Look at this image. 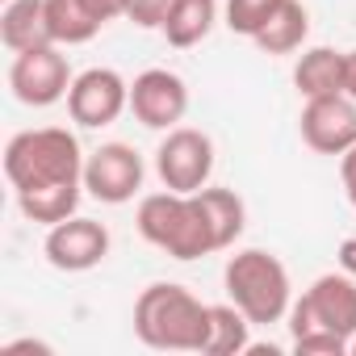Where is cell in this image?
Wrapping results in <instances>:
<instances>
[{
  "instance_id": "cell-1",
  "label": "cell",
  "mask_w": 356,
  "mask_h": 356,
  "mask_svg": "<svg viewBox=\"0 0 356 356\" xmlns=\"http://www.w3.org/2000/svg\"><path fill=\"white\" fill-rule=\"evenodd\" d=\"M134 335L155 352H206L210 306L176 281H155L134 302Z\"/></svg>"
},
{
  "instance_id": "cell-2",
  "label": "cell",
  "mask_w": 356,
  "mask_h": 356,
  "mask_svg": "<svg viewBox=\"0 0 356 356\" xmlns=\"http://www.w3.org/2000/svg\"><path fill=\"white\" fill-rule=\"evenodd\" d=\"M84 151L67 126H34L9 138L5 176L13 193L51 189V185H84Z\"/></svg>"
},
{
  "instance_id": "cell-3",
  "label": "cell",
  "mask_w": 356,
  "mask_h": 356,
  "mask_svg": "<svg viewBox=\"0 0 356 356\" xmlns=\"http://www.w3.org/2000/svg\"><path fill=\"white\" fill-rule=\"evenodd\" d=\"M134 227L138 235L168 252L172 260H202V256H214V235H210V222L202 214V202L197 193H151L138 202V214H134Z\"/></svg>"
},
{
  "instance_id": "cell-4",
  "label": "cell",
  "mask_w": 356,
  "mask_h": 356,
  "mask_svg": "<svg viewBox=\"0 0 356 356\" xmlns=\"http://www.w3.org/2000/svg\"><path fill=\"white\" fill-rule=\"evenodd\" d=\"M222 285H227V298L256 323V327H268V323H281L289 318V306H293V281H289V268L264 252V248H243L227 260L222 268Z\"/></svg>"
},
{
  "instance_id": "cell-5",
  "label": "cell",
  "mask_w": 356,
  "mask_h": 356,
  "mask_svg": "<svg viewBox=\"0 0 356 356\" xmlns=\"http://www.w3.org/2000/svg\"><path fill=\"white\" fill-rule=\"evenodd\" d=\"M306 331H335L343 339L356 335V277L352 273H323L310 289L289 306V339Z\"/></svg>"
},
{
  "instance_id": "cell-6",
  "label": "cell",
  "mask_w": 356,
  "mask_h": 356,
  "mask_svg": "<svg viewBox=\"0 0 356 356\" xmlns=\"http://www.w3.org/2000/svg\"><path fill=\"white\" fill-rule=\"evenodd\" d=\"M155 176L172 193H197L214 176V138L197 126H172L155 147Z\"/></svg>"
},
{
  "instance_id": "cell-7",
  "label": "cell",
  "mask_w": 356,
  "mask_h": 356,
  "mask_svg": "<svg viewBox=\"0 0 356 356\" xmlns=\"http://www.w3.org/2000/svg\"><path fill=\"white\" fill-rule=\"evenodd\" d=\"M147 181V163L130 143H101L84 159V193L101 206H126Z\"/></svg>"
},
{
  "instance_id": "cell-8",
  "label": "cell",
  "mask_w": 356,
  "mask_h": 356,
  "mask_svg": "<svg viewBox=\"0 0 356 356\" xmlns=\"http://www.w3.org/2000/svg\"><path fill=\"white\" fill-rule=\"evenodd\" d=\"M72 80H76L72 76V63H67L63 47H55V42L13 55V67H9V88L30 109H47V105L67 101Z\"/></svg>"
},
{
  "instance_id": "cell-9",
  "label": "cell",
  "mask_w": 356,
  "mask_h": 356,
  "mask_svg": "<svg viewBox=\"0 0 356 356\" xmlns=\"http://www.w3.org/2000/svg\"><path fill=\"white\" fill-rule=\"evenodd\" d=\"M130 109V80L113 67H88L67 88V113L84 130L113 126Z\"/></svg>"
},
{
  "instance_id": "cell-10",
  "label": "cell",
  "mask_w": 356,
  "mask_h": 356,
  "mask_svg": "<svg viewBox=\"0 0 356 356\" xmlns=\"http://www.w3.org/2000/svg\"><path fill=\"white\" fill-rule=\"evenodd\" d=\"M130 113L147 130L181 126L189 113V84L168 67H147L130 80Z\"/></svg>"
},
{
  "instance_id": "cell-11",
  "label": "cell",
  "mask_w": 356,
  "mask_h": 356,
  "mask_svg": "<svg viewBox=\"0 0 356 356\" xmlns=\"http://www.w3.org/2000/svg\"><path fill=\"white\" fill-rule=\"evenodd\" d=\"M42 256L59 273H88L109 256V227L84 214H72L55 227H47Z\"/></svg>"
},
{
  "instance_id": "cell-12",
  "label": "cell",
  "mask_w": 356,
  "mask_h": 356,
  "mask_svg": "<svg viewBox=\"0 0 356 356\" xmlns=\"http://www.w3.org/2000/svg\"><path fill=\"white\" fill-rule=\"evenodd\" d=\"M302 143L318 155H343L356 143V101L348 92L335 97H310L298 118Z\"/></svg>"
},
{
  "instance_id": "cell-13",
  "label": "cell",
  "mask_w": 356,
  "mask_h": 356,
  "mask_svg": "<svg viewBox=\"0 0 356 356\" xmlns=\"http://www.w3.org/2000/svg\"><path fill=\"white\" fill-rule=\"evenodd\" d=\"M0 42L13 55L51 47V22H47V0H5L0 9Z\"/></svg>"
},
{
  "instance_id": "cell-14",
  "label": "cell",
  "mask_w": 356,
  "mask_h": 356,
  "mask_svg": "<svg viewBox=\"0 0 356 356\" xmlns=\"http://www.w3.org/2000/svg\"><path fill=\"white\" fill-rule=\"evenodd\" d=\"M343 80H348V51L310 47L293 63V88L306 101L310 97H335V92H343Z\"/></svg>"
},
{
  "instance_id": "cell-15",
  "label": "cell",
  "mask_w": 356,
  "mask_h": 356,
  "mask_svg": "<svg viewBox=\"0 0 356 356\" xmlns=\"http://www.w3.org/2000/svg\"><path fill=\"white\" fill-rule=\"evenodd\" d=\"M214 26H218V0H176L159 26V34L168 38V47L189 51V47L206 42Z\"/></svg>"
},
{
  "instance_id": "cell-16",
  "label": "cell",
  "mask_w": 356,
  "mask_h": 356,
  "mask_svg": "<svg viewBox=\"0 0 356 356\" xmlns=\"http://www.w3.org/2000/svg\"><path fill=\"white\" fill-rule=\"evenodd\" d=\"M197 202H202V214H206V222H210L214 248H218V252L235 248V239H239L243 227H248V206H243V197H239L235 189L206 185V189H197Z\"/></svg>"
},
{
  "instance_id": "cell-17",
  "label": "cell",
  "mask_w": 356,
  "mask_h": 356,
  "mask_svg": "<svg viewBox=\"0 0 356 356\" xmlns=\"http://www.w3.org/2000/svg\"><path fill=\"white\" fill-rule=\"evenodd\" d=\"M306 38H310V13H306V5H302V0H285V5L264 22V30L252 42L264 55H293V51L306 47Z\"/></svg>"
},
{
  "instance_id": "cell-18",
  "label": "cell",
  "mask_w": 356,
  "mask_h": 356,
  "mask_svg": "<svg viewBox=\"0 0 356 356\" xmlns=\"http://www.w3.org/2000/svg\"><path fill=\"white\" fill-rule=\"evenodd\" d=\"M252 318L227 298L218 306H210V339H206V352L202 356H243L248 343H252Z\"/></svg>"
},
{
  "instance_id": "cell-19",
  "label": "cell",
  "mask_w": 356,
  "mask_h": 356,
  "mask_svg": "<svg viewBox=\"0 0 356 356\" xmlns=\"http://www.w3.org/2000/svg\"><path fill=\"white\" fill-rule=\"evenodd\" d=\"M80 197H84V185H51V189L17 193V210H22L26 222L55 227V222H63L80 210Z\"/></svg>"
},
{
  "instance_id": "cell-20",
  "label": "cell",
  "mask_w": 356,
  "mask_h": 356,
  "mask_svg": "<svg viewBox=\"0 0 356 356\" xmlns=\"http://www.w3.org/2000/svg\"><path fill=\"white\" fill-rule=\"evenodd\" d=\"M47 22L55 47H84L101 34V22L88 13L84 0H47Z\"/></svg>"
},
{
  "instance_id": "cell-21",
  "label": "cell",
  "mask_w": 356,
  "mask_h": 356,
  "mask_svg": "<svg viewBox=\"0 0 356 356\" xmlns=\"http://www.w3.org/2000/svg\"><path fill=\"white\" fill-rule=\"evenodd\" d=\"M281 5H285V0H227L222 22H227L231 34H239V38H256V34L264 30V22H268Z\"/></svg>"
},
{
  "instance_id": "cell-22",
  "label": "cell",
  "mask_w": 356,
  "mask_h": 356,
  "mask_svg": "<svg viewBox=\"0 0 356 356\" xmlns=\"http://www.w3.org/2000/svg\"><path fill=\"white\" fill-rule=\"evenodd\" d=\"M298 356H352V339L335 335V331H306L289 339Z\"/></svg>"
},
{
  "instance_id": "cell-23",
  "label": "cell",
  "mask_w": 356,
  "mask_h": 356,
  "mask_svg": "<svg viewBox=\"0 0 356 356\" xmlns=\"http://www.w3.org/2000/svg\"><path fill=\"white\" fill-rule=\"evenodd\" d=\"M172 5H176V0H130V5H126V17H130L138 30H159Z\"/></svg>"
},
{
  "instance_id": "cell-24",
  "label": "cell",
  "mask_w": 356,
  "mask_h": 356,
  "mask_svg": "<svg viewBox=\"0 0 356 356\" xmlns=\"http://www.w3.org/2000/svg\"><path fill=\"white\" fill-rule=\"evenodd\" d=\"M88 5V13L101 22V26H109V22H118V17H126V5L130 0H84Z\"/></svg>"
},
{
  "instance_id": "cell-25",
  "label": "cell",
  "mask_w": 356,
  "mask_h": 356,
  "mask_svg": "<svg viewBox=\"0 0 356 356\" xmlns=\"http://www.w3.org/2000/svg\"><path fill=\"white\" fill-rule=\"evenodd\" d=\"M339 181H343V193H348V202L356 206V143L339 155Z\"/></svg>"
},
{
  "instance_id": "cell-26",
  "label": "cell",
  "mask_w": 356,
  "mask_h": 356,
  "mask_svg": "<svg viewBox=\"0 0 356 356\" xmlns=\"http://www.w3.org/2000/svg\"><path fill=\"white\" fill-rule=\"evenodd\" d=\"M0 352H5V356H17V352H38V356H51V343H42V339H9Z\"/></svg>"
},
{
  "instance_id": "cell-27",
  "label": "cell",
  "mask_w": 356,
  "mask_h": 356,
  "mask_svg": "<svg viewBox=\"0 0 356 356\" xmlns=\"http://www.w3.org/2000/svg\"><path fill=\"white\" fill-rule=\"evenodd\" d=\"M335 256H339V268L356 277V235H348V239L339 243V252H335Z\"/></svg>"
},
{
  "instance_id": "cell-28",
  "label": "cell",
  "mask_w": 356,
  "mask_h": 356,
  "mask_svg": "<svg viewBox=\"0 0 356 356\" xmlns=\"http://www.w3.org/2000/svg\"><path fill=\"white\" fill-rule=\"evenodd\" d=\"M343 92L356 101V51H348V80H343Z\"/></svg>"
},
{
  "instance_id": "cell-29",
  "label": "cell",
  "mask_w": 356,
  "mask_h": 356,
  "mask_svg": "<svg viewBox=\"0 0 356 356\" xmlns=\"http://www.w3.org/2000/svg\"><path fill=\"white\" fill-rule=\"evenodd\" d=\"M352 356H356V335H352Z\"/></svg>"
}]
</instances>
